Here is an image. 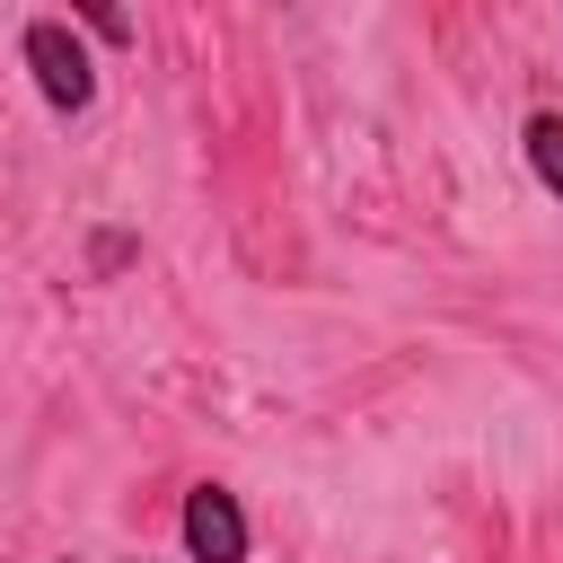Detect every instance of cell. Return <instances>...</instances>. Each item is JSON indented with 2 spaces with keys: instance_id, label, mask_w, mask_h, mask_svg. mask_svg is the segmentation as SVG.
<instances>
[{
  "instance_id": "1",
  "label": "cell",
  "mask_w": 563,
  "mask_h": 563,
  "mask_svg": "<svg viewBox=\"0 0 563 563\" xmlns=\"http://www.w3.org/2000/svg\"><path fill=\"white\" fill-rule=\"evenodd\" d=\"M26 70H35V88H44L53 114H79V106L97 97V70H88V53L70 44L62 18H35V26H26Z\"/></svg>"
},
{
  "instance_id": "2",
  "label": "cell",
  "mask_w": 563,
  "mask_h": 563,
  "mask_svg": "<svg viewBox=\"0 0 563 563\" xmlns=\"http://www.w3.org/2000/svg\"><path fill=\"white\" fill-rule=\"evenodd\" d=\"M185 554L194 563H246V510L229 484H194L185 493Z\"/></svg>"
},
{
  "instance_id": "3",
  "label": "cell",
  "mask_w": 563,
  "mask_h": 563,
  "mask_svg": "<svg viewBox=\"0 0 563 563\" xmlns=\"http://www.w3.org/2000/svg\"><path fill=\"white\" fill-rule=\"evenodd\" d=\"M528 167H537V185L563 202V114H528Z\"/></svg>"
},
{
  "instance_id": "4",
  "label": "cell",
  "mask_w": 563,
  "mask_h": 563,
  "mask_svg": "<svg viewBox=\"0 0 563 563\" xmlns=\"http://www.w3.org/2000/svg\"><path fill=\"white\" fill-rule=\"evenodd\" d=\"M79 18H88V35H106V44H123V35H132V26H123V9H79Z\"/></svg>"
}]
</instances>
